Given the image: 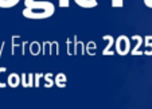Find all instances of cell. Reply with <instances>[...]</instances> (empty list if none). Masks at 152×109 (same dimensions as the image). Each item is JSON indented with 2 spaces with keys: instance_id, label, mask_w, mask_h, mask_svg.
<instances>
[{
  "instance_id": "obj_12",
  "label": "cell",
  "mask_w": 152,
  "mask_h": 109,
  "mask_svg": "<svg viewBox=\"0 0 152 109\" xmlns=\"http://www.w3.org/2000/svg\"><path fill=\"white\" fill-rule=\"evenodd\" d=\"M30 51H31L32 55H38L40 51V45L38 42H32L31 45H30Z\"/></svg>"
},
{
  "instance_id": "obj_13",
  "label": "cell",
  "mask_w": 152,
  "mask_h": 109,
  "mask_svg": "<svg viewBox=\"0 0 152 109\" xmlns=\"http://www.w3.org/2000/svg\"><path fill=\"white\" fill-rule=\"evenodd\" d=\"M123 6H124V0H112L113 8H121Z\"/></svg>"
},
{
  "instance_id": "obj_11",
  "label": "cell",
  "mask_w": 152,
  "mask_h": 109,
  "mask_svg": "<svg viewBox=\"0 0 152 109\" xmlns=\"http://www.w3.org/2000/svg\"><path fill=\"white\" fill-rule=\"evenodd\" d=\"M6 73H7V67L6 66L0 67V88H1V89L6 88V86H8V83H7V77L4 75Z\"/></svg>"
},
{
  "instance_id": "obj_5",
  "label": "cell",
  "mask_w": 152,
  "mask_h": 109,
  "mask_svg": "<svg viewBox=\"0 0 152 109\" xmlns=\"http://www.w3.org/2000/svg\"><path fill=\"white\" fill-rule=\"evenodd\" d=\"M7 83L11 88H18V86L22 83V77H20L18 73H10L7 75Z\"/></svg>"
},
{
  "instance_id": "obj_6",
  "label": "cell",
  "mask_w": 152,
  "mask_h": 109,
  "mask_svg": "<svg viewBox=\"0 0 152 109\" xmlns=\"http://www.w3.org/2000/svg\"><path fill=\"white\" fill-rule=\"evenodd\" d=\"M144 55H148V57H152V35H147L144 37Z\"/></svg>"
},
{
  "instance_id": "obj_10",
  "label": "cell",
  "mask_w": 152,
  "mask_h": 109,
  "mask_svg": "<svg viewBox=\"0 0 152 109\" xmlns=\"http://www.w3.org/2000/svg\"><path fill=\"white\" fill-rule=\"evenodd\" d=\"M20 0H0V8H12L19 4Z\"/></svg>"
},
{
  "instance_id": "obj_7",
  "label": "cell",
  "mask_w": 152,
  "mask_h": 109,
  "mask_svg": "<svg viewBox=\"0 0 152 109\" xmlns=\"http://www.w3.org/2000/svg\"><path fill=\"white\" fill-rule=\"evenodd\" d=\"M75 4L80 7H82V8H94V7L98 6V1L97 0H74Z\"/></svg>"
},
{
  "instance_id": "obj_3",
  "label": "cell",
  "mask_w": 152,
  "mask_h": 109,
  "mask_svg": "<svg viewBox=\"0 0 152 109\" xmlns=\"http://www.w3.org/2000/svg\"><path fill=\"white\" fill-rule=\"evenodd\" d=\"M131 40H133L135 42V46L132 47V50H131V54L132 55H143V50H141V47L144 46V37H141V35L139 34H135L131 37Z\"/></svg>"
},
{
  "instance_id": "obj_14",
  "label": "cell",
  "mask_w": 152,
  "mask_h": 109,
  "mask_svg": "<svg viewBox=\"0 0 152 109\" xmlns=\"http://www.w3.org/2000/svg\"><path fill=\"white\" fill-rule=\"evenodd\" d=\"M51 75H53V74H50V73H49V74L45 75V80L47 81V83H46L47 88H50L51 85H54V83H55V82H54V80H51Z\"/></svg>"
},
{
  "instance_id": "obj_4",
  "label": "cell",
  "mask_w": 152,
  "mask_h": 109,
  "mask_svg": "<svg viewBox=\"0 0 152 109\" xmlns=\"http://www.w3.org/2000/svg\"><path fill=\"white\" fill-rule=\"evenodd\" d=\"M102 39L105 40V42H108L106 43V46H105V49L102 50V55H113L115 54V51L112 50V47L115 46L116 39L112 37V35H104Z\"/></svg>"
},
{
  "instance_id": "obj_1",
  "label": "cell",
  "mask_w": 152,
  "mask_h": 109,
  "mask_svg": "<svg viewBox=\"0 0 152 109\" xmlns=\"http://www.w3.org/2000/svg\"><path fill=\"white\" fill-rule=\"evenodd\" d=\"M55 12V6L47 0H24V10L22 11L26 19L42 20L53 16Z\"/></svg>"
},
{
  "instance_id": "obj_2",
  "label": "cell",
  "mask_w": 152,
  "mask_h": 109,
  "mask_svg": "<svg viewBox=\"0 0 152 109\" xmlns=\"http://www.w3.org/2000/svg\"><path fill=\"white\" fill-rule=\"evenodd\" d=\"M115 49L116 53L121 57H125L131 53L132 50V43H131V38L126 37V35H118L116 38V42H115Z\"/></svg>"
},
{
  "instance_id": "obj_8",
  "label": "cell",
  "mask_w": 152,
  "mask_h": 109,
  "mask_svg": "<svg viewBox=\"0 0 152 109\" xmlns=\"http://www.w3.org/2000/svg\"><path fill=\"white\" fill-rule=\"evenodd\" d=\"M32 85H35L34 83V74L32 73H24V74H22V86H24V88H31Z\"/></svg>"
},
{
  "instance_id": "obj_16",
  "label": "cell",
  "mask_w": 152,
  "mask_h": 109,
  "mask_svg": "<svg viewBox=\"0 0 152 109\" xmlns=\"http://www.w3.org/2000/svg\"><path fill=\"white\" fill-rule=\"evenodd\" d=\"M43 77V74H40V73H38V74H35V86H39V80Z\"/></svg>"
},
{
  "instance_id": "obj_15",
  "label": "cell",
  "mask_w": 152,
  "mask_h": 109,
  "mask_svg": "<svg viewBox=\"0 0 152 109\" xmlns=\"http://www.w3.org/2000/svg\"><path fill=\"white\" fill-rule=\"evenodd\" d=\"M58 4L61 8H67L70 6V0H58Z\"/></svg>"
},
{
  "instance_id": "obj_17",
  "label": "cell",
  "mask_w": 152,
  "mask_h": 109,
  "mask_svg": "<svg viewBox=\"0 0 152 109\" xmlns=\"http://www.w3.org/2000/svg\"><path fill=\"white\" fill-rule=\"evenodd\" d=\"M144 4H145L148 8H152V0H143Z\"/></svg>"
},
{
  "instance_id": "obj_9",
  "label": "cell",
  "mask_w": 152,
  "mask_h": 109,
  "mask_svg": "<svg viewBox=\"0 0 152 109\" xmlns=\"http://www.w3.org/2000/svg\"><path fill=\"white\" fill-rule=\"evenodd\" d=\"M66 81H67L66 74H63V73H58L54 78V82L58 88H65L66 86Z\"/></svg>"
}]
</instances>
